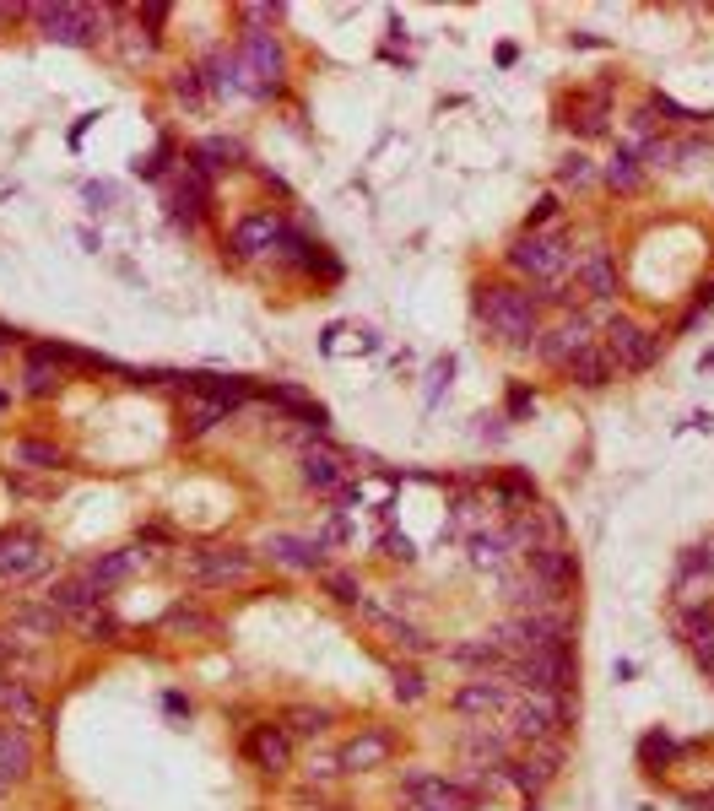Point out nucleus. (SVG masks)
Here are the masks:
<instances>
[{"label":"nucleus","mask_w":714,"mask_h":811,"mask_svg":"<svg viewBox=\"0 0 714 811\" xmlns=\"http://www.w3.org/2000/svg\"><path fill=\"white\" fill-rule=\"evenodd\" d=\"M476 314L487 319L493 336H504L509 347H536V298L525 287H482L476 292Z\"/></svg>","instance_id":"nucleus-1"},{"label":"nucleus","mask_w":714,"mask_h":811,"mask_svg":"<svg viewBox=\"0 0 714 811\" xmlns=\"http://www.w3.org/2000/svg\"><path fill=\"white\" fill-rule=\"evenodd\" d=\"M509 671L520 676L531 693H552V698H563L568 687H574V649H531V655H514L509 660Z\"/></svg>","instance_id":"nucleus-2"},{"label":"nucleus","mask_w":714,"mask_h":811,"mask_svg":"<svg viewBox=\"0 0 714 811\" xmlns=\"http://www.w3.org/2000/svg\"><path fill=\"white\" fill-rule=\"evenodd\" d=\"M38 28H44V38H55V44H98L103 38V17L92 6H71V0H55V6H33Z\"/></svg>","instance_id":"nucleus-3"},{"label":"nucleus","mask_w":714,"mask_h":811,"mask_svg":"<svg viewBox=\"0 0 714 811\" xmlns=\"http://www.w3.org/2000/svg\"><path fill=\"white\" fill-rule=\"evenodd\" d=\"M509 265L536 276V282H547V276L568 271V238L563 233H520L509 249Z\"/></svg>","instance_id":"nucleus-4"},{"label":"nucleus","mask_w":714,"mask_h":811,"mask_svg":"<svg viewBox=\"0 0 714 811\" xmlns=\"http://www.w3.org/2000/svg\"><path fill=\"white\" fill-rule=\"evenodd\" d=\"M579 714V703L574 698H552V693H531L520 703V709H514V736L520 741H547L552 730H563L568 720H574Z\"/></svg>","instance_id":"nucleus-5"},{"label":"nucleus","mask_w":714,"mask_h":811,"mask_svg":"<svg viewBox=\"0 0 714 811\" xmlns=\"http://www.w3.org/2000/svg\"><path fill=\"white\" fill-rule=\"evenodd\" d=\"M606 357H612V368L644 374V368H655V357H660V336L644 330V325H633V319H612V330H606Z\"/></svg>","instance_id":"nucleus-6"},{"label":"nucleus","mask_w":714,"mask_h":811,"mask_svg":"<svg viewBox=\"0 0 714 811\" xmlns=\"http://www.w3.org/2000/svg\"><path fill=\"white\" fill-rule=\"evenodd\" d=\"M238 65H244V76H249V92H276L282 87V44H276L271 33H249Z\"/></svg>","instance_id":"nucleus-7"},{"label":"nucleus","mask_w":714,"mask_h":811,"mask_svg":"<svg viewBox=\"0 0 714 811\" xmlns=\"http://www.w3.org/2000/svg\"><path fill=\"white\" fill-rule=\"evenodd\" d=\"M190 574H195V584H244L255 574V557L244 547H211V552L190 557Z\"/></svg>","instance_id":"nucleus-8"},{"label":"nucleus","mask_w":714,"mask_h":811,"mask_svg":"<svg viewBox=\"0 0 714 811\" xmlns=\"http://www.w3.org/2000/svg\"><path fill=\"white\" fill-rule=\"evenodd\" d=\"M406 795L428 811H471L476 806V790L455 779H433V774H406Z\"/></svg>","instance_id":"nucleus-9"},{"label":"nucleus","mask_w":714,"mask_h":811,"mask_svg":"<svg viewBox=\"0 0 714 811\" xmlns=\"http://www.w3.org/2000/svg\"><path fill=\"white\" fill-rule=\"evenodd\" d=\"M585 347H595V336H590V319L585 314H574V319H563V325H552L547 336H536V352L547 357V363H568L574 352H585Z\"/></svg>","instance_id":"nucleus-10"},{"label":"nucleus","mask_w":714,"mask_h":811,"mask_svg":"<svg viewBox=\"0 0 714 811\" xmlns=\"http://www.w3.org/2000/svg\"><path fill=\"white\" fill-rule=\"evenodd\" d=\"M49 568V552L33 536H6L0 541V579H33Z\"/></svg>","instance_id":"nucleus-11"},{"label":"nucleus","mask_w":714,"mask_h":811,"mask_svg":"<svg viewBox=\"0 0 714 811\" xmlns=\"http://www.w3.org/2000/svg\"><path fill=\"white\" fill-rule=\"evenodd\" d=\"M390 752H395L390 730H363V736H352L347 747H341L336 768H347V774H363V768H379Z\"/></svg>","instance_id":"nucleus-12"},{"label":"nucleus","mask_w":714,"mask_h":811,"mask_svg":"<svg viewBox=\"0 0 714 811\" xmlns=\"http://www.w3.org/2000/svg\"><path fill=\"white\" fill-rule=\"evenodd\" d=\"M303 482L314 493H341L347 487V460L336 449H303Z\"/></svg>","instance_id":"nucleus-13"},{"label":"nucleus","mask_w":714,"mask_h":811,"mask_svg":"<svg viewBox=\"0 0 714 811\" xmlns=\"http://www.w3.org/2000/svg\"><path fill=\"white\" fill-rule=\"evenodd\" d=\"M677 633H682V644L714 671V606H687L677 617Z\"/></svg>","instance_id":"nucleus-14"},{"label":"nucleus","mask_w":714,"mask_h":811,"mask_svg":"<svg viewBox=\"0 0 714 811\" xmlns=\"http://www.w3.org/2000/svg\"><path fill=\"white\" fill-rule=\"evenodd\" d=\"M282 222L276 217H244L233 228V255H244V260H255V255H266L271 244H282Z\"/></svg>","instance_id":"nucleus-15"},{"label":"nucleus","mask_w":714,"mask_h":811,"mask_svg":"<svg viewBox=\"0 0 714 811\" xmlns=\"http://www.w3.org/2000/svg\"><path fill=\"white\" fill-rule=\"evenodd\" d=\"M33 774V741L17 725H0V784H17Z\"/></svg>","instance_id":"nucleus-16"},{"label":"nucleus","mask_w":714,"mask_h":811,"mask_svg":"<svg viewBox=\"0 0 714 811\" xmlns=\"http://www.w3.org/2000/svg\"><path fill=\"white\" fill-rule=\"evenodd\" d=\"M249 757H255V768H266V774H282V768L293 763V741H287V730L260 725L255 736H249Z\"/></svg>","instance_id":"nucleus-17"},{"label":"nucleus","mask_w":714,"mask_h":811,"mask_svg":"<svg viewBox=\"0 0 714 811\" xmlns=\"http://www.w3.org/2000/svg\"><path fill=\"white\" fill-rule=\"evenodd\" d=\"M563 374L579 379L585 390H601V384H612V357L595 352V347H585V352H574V357L563 363Z\"/></svg>","instance_id":"nucleus-18"},{"label":"nucleus","mask_w":714,"mask_h":811,"mask_svg":"<svg viewBox=\"0 0 714 811\" xmlns=\"http://www.w3.org/2000/svg\"><path fill=\"white\" fill-rule=\"evenodd\" d=\"M98 584H92L87 574L82 579H60V584H49V606H55V611H76V617H82V611L92 606V601H98Z\"/></svg>","instance_id":"nucleus-19"},{"label":"nucleus","mask_w":714,"mask_h":811,"mask_svg":"<svg viewBox=\"0 0 714 811\" xmlns=\"http://www.w3.org/2000/svg\"><path fill=\"white\" fill-rule=\"evenodd\" d=\"M276 563H287V568H325V552H320V541H298V536H271V547H266Z\"/></svg>","instance_id":"nucleus-20"},{"label":"nucleus","mask_w":714,"mask_h":811,"mask_svg":"<svg viewBox=\"0 0 714 811\" xmlns=\"http://www.w3.org/2000/svg\"><path fill=\"white\" fill-rule=\"evenodd\" d=\"M504 703H509V693H504L498 682H487V676L455 693V709H460V714H498Z\"/></svg>","instance_id":"nucleus-21"},{"label":"nucleus","mask_w":714,"mask_h":811,"mask_svg":"<svg viewBox=\"0 0 714 811\" xmlns=\"http://www.w3.org/2000/svg\"><path fill=\"white\" fill-rule=\"evenodd\" d=\"M579 282L590 287V298H617V271H612V260H606V249H590V255L579 260Z\"/></svg>","instance_id":"nucleus-22"},{"label":"nucleus","mask_w":714,"mask_h":811,"mask_svg":"<svg viewBox=\"0 0 714 811\" xmlns=\"http://www.w3.org/2000/svg\"><path fill=\"white\" fill-rule=\"evenodd\" d=\"M233 163H244V146L222 141V136L201 141V146H195V157H190V168H201V174H217V168H233Z\"/></svg>","instance_id":"nucleus-23"},{"label":"nucleus","mask_w":714,"mask_h":811,"mask_svg":"<svg viewBox=\"0 0 714 811\" xmlns=\"http://www.w3.org/2000/svg\"><path fill=\"white\" fill-rule=\"evenodd\" d=\"M184 379H190V390H201L206 401H217V406H238L249 395V384L233 379V374L228 379H222V374H184Z\"/></svg>","instance_id":"nucleus-24"},{"label":"nucleus","mask_w":714,"mask_h":811,"mask_svg":"<svg viewBox=\"0 0 714 811\" xmlns=\"http://www.w3.org/2000/svg\"><path fill=\"white\" fill-rule=\"evenodd\" d=\"M357 611H363V617H368V622H374V628H379V633H390V644H401V649H422V633L412 628V622H401V617H390V611H385V606H374V601H363V606H357Z\"/></svg>","instance_id":"nucleus-25"},{"label":"nucleus","mask_w":714,"mask_h":811,"mask_svg":"<svg viewBox=\"0 0 714 811\" xmlns=\"http://www.w3.org/2000/svg\"><path fill=\"white\" fill-rule=\"evenodd\" d=\"M509 536L504 530H482V536H471V563L476 568H493V574H504V563H509Z\"/></svg>","instance_id":"nucleus-26"},{"label":"nucleus","mask_w":714,"mask_h":811,"mask_svg":"<svg viewBox=\"0 0 714 811\" xmlns=\"http://www.w3.org/2000/svg\"><path fill=\"white\" fill-rule=\"evenodd\" d=\"M206 87L211 92H249V76H244V65H238V55H211V65H206Z\"/></svg>","instance_id":"nucleus-27"},{"label":"nucleus","mask_w":714,"mask_h":811,"mask_svg":"<svg viewBox=\"0 0 714 811\" xmlns=\"http://www.w3.org/2000/svg\"><path fill=\"white\" fill-rule=\"evenodd\" d=\"M606 119H612V114H606V92H590V98L579 103V109H568L563 125H568V130H579V136H601Z\"/></svg>","instance_id":"nucleus-28"},{"label":"nucleus","mask_w":714,"mask_h":811,"mask_svg":"<svg viewBox=\"0 0 714 811\" xmlns=\"http://www.w3.org/2000/svg\"><path fill=\"white\" fill-rule=\"evenodd\" d=\"M601 179H606V184H612V190H623V195H633V190H639V184H644V168H639V157H633V152H628V146H623V152H617V157H606V168H601Z\"/></svg>","instance_id":"nucleus-29"},{"label":"nucleus","mask_w":714,"mask_h":811,"mask_svg":"<svg viewBox=\"0 0 714 811\" xmlns=\"http://www.w3.org/2000/svg\"><path fill=\"white\" fill-rule=\"evenodd\" d=\"M136 563H141V552H109V557H98V563L87 568V579L98 584V590H109V584H119Z\"/></svg>","instance_id":"nucleus-30"},{"label":"nucleus","mask_w":714,"mask_h":811,"mask_svg":"<svg viewBox=\"0 0 714 811\" xmlns=\"http://www.w3.org/2000/svg\"><path fill=\"white\" fill-rule=\"evenodd\" d=\"M552 763H558V747H552L547 757H536V763H509V784L531 795V790H541V784L552 779Z\"/></svg>","instance_id":"nucleus-31"},{"label":"nucleus","mask_w":714,"mask_h":811,"mask_svg":"<svg viewBox=\"0 0 714 811\" xmlns=\"http://www.w3.org/2000/svg\"><path fill=\"white\" fill-rule=\"evenodd\" d=\"M11 465H28V471H55L60 449L55 444H38V438H22V444H11Z\"/></svg>","instance_id":"nucleus-32"},{"label":"nucleus","mask_w":714,"mask_h":811,"mask_svg":"<svg viewBox=\"0 0 714 811\" xmlns=\"http://www.w3.org/2000/svg\"><path fill=\"white\" fill-rule=\"evenodd\" d=\"M0 709L17 714L22 725H38V698H33L22 682H6V687H0Z\"/></svg>","instance_id":"nucleus-33"},{"label":"nucleus","mask_w":714,"mask_h":811,"mask_svg":"<svg viewBox=\"0 0 714 811\" xmlns=\"http://www.w3.org/2000/svg\"><path fill=\"white\" fill-rule=\"evenodd\" d=\"M590 179H595V163H590L585 152H568L563 163H558V184H563V190H585Z\"/></svg>","instance_id":"nucleus-34"},{"label":"nucleus","mask_w":714,"mask_h":811,"mask_svg":"<svg viewBox=\"0 0 714 811\" xmlns=\"http://www.w3.org/2000/svg\"><path fill=\"white\" fill-rule=\"evenodd\" d=\"M222 417H228V406H217V401H206V395H201V401H190V411H184V428L206 433V428H217Z\"/></svg>","instance_id":"nucleus-35"},{"label":"nucleus","mask_w":714,"mask_h":811,"mask_svg":"<svg viewBox=\"0 0 714 811\" xmlns=\"http://www.w3.org/2000/svg\"><path fill=\"white\" fill-rule=\"evenodd\" d=\"M82 633H87V638H98V644H114V638H119V622L109 617V611L87 606V611H82Z\"/></svg>","instance_id":"nucleus-36"},{"label":"nucleus","mask_w":714,"mask_h":811,"mask_svg":"<svg viewBox=\"0 0 714 811\" xmlns=\"http://www.w3.org/2000/svg\"><path fill=\"white\" fill-rule=\"evenodd\" d=\"M455 660H466V666H504V649L493 638H482V644H460Z\"/></svg>","instance_id":"nucleus-37"},{"label":"nucleus","mask_w":714,"mask_h":811,"mask_svg":"<svg viewBox=\"0 0 714 811\" xmlns=\"http://www.w3.org/2000/svg\"><path fill=\"white\" fill-rule=\"evenodd\" d=\"M466 752H471V763H482V757H487V763H504V741H498V736H482V730H476V736L466 741Z\"/></svg>","instance_id":"nucleus-38"},{"label":"nucleus","mask_w":714,"mask_h":811,"mask_svg":"<svg viewBox=\"0 0 714 811\" xmlns=\"http://www.w3.org/2000/svg\"><path fill=\"white\" fill-rule=\"evenodd\" d=\"M498 498H504V503H520V509H531L536 487L525 482V476H504V482H498Z\"/></svg>","instance_id":"nucleus-39"},{"label":"nucleus","mask_w":714,"mask_h":811,"mask_svg":"<svg viewBox=\"0 0 714 811\" xmlns=\"http://www.w3.org/2000/svg\"><path fill=\"white\" fill-rule=\"evenodd\" d=\"M287 720H293V730H303V736H320L330 725V709H293Z\"/></svg>","instance_id":"nucleus-40"},{"label":"nucleus","mask_w":714,"mask_h":811,"mask_svg":"<svg viewBox=\"0 0 714 811\" xmlns=\"http://www.w3.org/2000/svg\"><path fill=\"white\" fill-rule=\"evenodd\" d=\"M163 622H168V628H184V633H211V622L201 617V611H190V606H174Z\"/></svg>","instance_id":"nucleus-41"},{"label":"nucleus","mask_w":714,"mask_h":811,"mask_svg":"<svg viewBox=\"0 0 714 811\" xmlns=\"http://www.w3.org/2000/svg\"><path fill=\"white\" fill-rule=\"evenodd\" d=\"M325 584H330V595H336V601L363 606V590H357V579H352V574H325Z\"/></svg>","instance_id":"nucleus-42"},{"label":"nucleus","mask_w":714,"mask_h":811,"mask_svg":"<svg viewBox=\"0 0 714 811\" xmlns=\"http://www.w3.org/2000/svg\"><path fill=\"white\" fill-rule=\"evenodd\" d=\"M168 87H174V98H184V103H201V76H195V71H174V82H168Z\"/></svg>","instance_id":"nucleus-43"},{"label":"nucleus","mask_w":714,"mask_h":811,"mask_svg":"<svg viewBox=\"0 0 714 811\" xmlns=\"http://www.w3.org/2000/svg\"><path fill=\"white\" fill-rule=\"evenodd\" d=\"M49 390H60V374H49L44 363H33L28 368V395H49Z\"/></svg>","instance_id":"nucleus-44"},{"label":"nucleus","mask_w":714,"mask_h":811,"mask_svg":"<svg viewBox=\"0 0 714 811\" xmlns=\"http://www.w3.org/2000/svg\"><path fill=\"white\" fill-rule=\"evenodd\" d=\"M639 752H644V763H666V757L677 752V747H671V741L660 736V730H650V736H644V747H639Z\"/></svg>","instance_id":"nucleus-45"},{"label":"nucleus","mask_w":714,"mask_h":811,"mask_svg":"<svg viewBox=\"0 0 714 811\" xmlns=\"http://www.w3.org/2000/svg\"><path fill=\"white\" fill-rule=\"evenodd\" d=\"M395 698H401V703H417V698H422V676H417V671H395Z\"/></svg>","instance_id":"nucleus-46"},{"label":"nucleus","mask_w":714,"mask_h":811,"mask_svg":"<svg viewBox=\"0 0 714 811\" xmlns=\"http://www.w3.org/2000/svg\"><path fill=\"white\" fill-rule=\"evenodd\" d=\"M552 217H558V195H541V201L531 206V233L541 228V222H552Z\"/></svg>","instance_id":"nucleus-47"},{"label":"nucleus","mask_w":714,"mask_h":811,"mask_svg":"<svg viewBox=\"0 0 714 811\" xmlns=\"http://www.w3.org/2000/svg\"><path fill=\"white\" fill-rule=\"evenodd\" d=\"M525 411H536V395L514 384V390H509V417H525Z\"/></svg>","instance_id":"nucleus-48"},{"label":"nucleus","mask_w":714,"mask_h":811,"mask_svg":"<svg viewBox=\"0 0 714 811\" xmlns=\"http://www.w3.org/2000/svg\"><path fill=\"white\" fill-rule=\"evenodd\" d=\"M385 552H390V557H401V563H412V557H417V552H412V541H406V536H395V530L385 536Z\"/></svg>","instance_id":"nucleus-49"},{"label":"nucleus","mask_w":714,"mask_h":811,"mask_svg":"<svg viewBox=\"0 0 714 811\" xmlns=\"http://www.w3.org/2000/svg\"><path fill=\"white\" fill-rule=\"evenodd\" d=\"M704 152H709V141H682V146H677V157H682V163H698Z\"/></svg>","instance_id":"nucleus-50"},{"label":"nucleus","mask_w":714,"mask_h":811,"mask_svg":"<svg viewBox=\"0 0 714 811\" xmlns=\"http://www.w3.org/2000/svg\"><path fill=\"white\" fill-rule=\"evenodd\" d=\"M141 17H147L152 28H163V22H168V6H157V0H152V6H141Z\"/></svg>","instance_id":"nucleus-51"},{"label":"nucleus","mask_w":714,"mask_h":811,"mask_svg":"<svg viewBox=\"0 0 714 811\" xmlns=\"http://www.w3.org/2000/svg\"><path fill=\"white\" fill-rule=\"evenodd\" d=\"M276 6H244V22H271Z\"/></svg>","instance_id":"nucleus-52"},{"label":"nucleus","mask_w":714,"mask_h":811,"mask_svg":"<svg viewBox=\"0 0 714 811\" xmlns=\"http://www.w3.org/2000/svg\"><path fill=\"white\" fill-rule=\"evenodd\" d=\"M6 406H11V395H6V390H0V411H6Z\"/></svg>","instance_id":"nucleus-53"}]
</instances>
